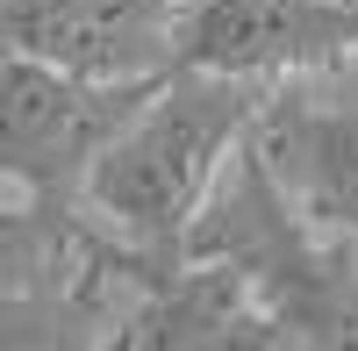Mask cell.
<instances>
[{"label":"cell","instance_id":"obj_5","mask_svg":"<svg viewBox=\"0 0 358 351\" xmlns=\"http://www.w3.org/2000/svg\"><path fill=\"white\" fill-rule=\"evenodd\" d=\"M179 0H0V50L79 79H165Z\"/></svg>","mask_w":358,"mask_h":351},{"label":"cell","instance_id":"obj_7","mask_svg":"<svg viewBox=\"0 0 358 351\" xmlns=\"http://www.w3.org/2000/svg\"><path fill=\"white\" fill-rule=\"evenodd\" d=\"M251 315V287L215 258H172L136 273V308L115 330V351H229Z\"/></svg>","mask_w":358,"mask_h":351},{"label":"cell","instance_id":"obj_10","mask_svg":"<svg viewBox=\"0 0 358 351\" xmlns=\"http://www.w3.org/2000/svg\"><path fill=\"white\" fill-rule=\"evenodd\" d=\"M229 351H294V344H287V330L273 323V315H258V308H251V315H244V330H236V344H229Z\"/></svg>","mask_w":358,"mask_h":351},{"label":"cell","instance_id":"obj_9","mask_svg":"<svg viewBox=\"0 0 358 351\" xmlns=\"http://www.w3.org/2000/svg\"><path fill=\"white\" fill-rule=\"evenodd\" d=\"M108 244H94L86 229L72 222V208H43L15 187H0V294L8 287H36L57 273H79L94 266Z\"/></svg>","mask_w":358,"mask_h":351},{"label":"cell","instance_id":"obj_2","mask_svg":"<svg viewBox=\"0 0 358 351\" xmlns=\"http://www.w3.org/2000/svg\"><path fill=\"white\" fill-rule=\"evenodd\" d=\"M187 258L229 266L251 287V308L273 315L294 351H358V244L301 222L258 143L229 158L215 201L187 237Z\"/></svg>","mask_w":358,"mask_h":351},{"label":"cell","instance_id":"obj_1","mask_svg":"<svg viewBox=\"0 0 358 351\" xmlns=\"http://www.w3.org/2000/svg\"><path fill=\"white\" fill-rule=\"evenodd\" d=\"M273 94L280 86L172 65L136 101V115L108 136V151L86 172L79 208L108 229V244H122L143 266L187 258V237H194L201 208L215 201L229 158L251 143Z\"/></svg>","mask_w":358,"mask_h":351},{"label":"cell","instance_id":"obj_6","mask_svg":"<svg viewBox=\"0 0 358 351\" xmlns=\"http://www.w3.org/2000/svg\"><path fill=\"white\" fill-rule=\"evenodd\" d=\"M251 143L287 187V201L301 208V222L358 244V108H315L280 86L265 101Z\"/></svg>","mask_w":358,"mask_h":351},{"label":"cell","instance_id":"obj_3","mask_svg":"<svg viewBox=\"0 0 358 351\" xmlns=\"http://www.w3.org/2000/svg\"><path fill=\"white\" fill-rule=\"evenodd\" d=\"M151 86L158 79H79L43 57L0 50V187L43 208H79L94 158Z\"/></svg>","mask_w":358,"mask_h":351},{"label":"cell","instance_id":"obj_4","mask_svg":"<svg viewBox=\"0 0 358 351\" xmlns=\"http://www.w3.org/2000/svg\"><path fill=\"white\" fill-rule=\"evenodd\" d=\"M358 57V0H179L172 65L287 86Z\"/></svg>","mask_w":358,"mask_h":351},{"label":"cell","instance_id":"obj_8","mask_svg":"<svg viewBox=\"0 0 358 351\" xmlns=\"http://www.w3.org/2000/svg\"><path fill=\"white\" fill-rule=\"evenodd\" d=\"M122 258H129L122 244H108L79 273L8 287L0 294V351H115L108 308H101V273L122 266Z\"/></svg>","mask_w":358,"mask_h":351}]
</instances>
